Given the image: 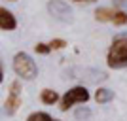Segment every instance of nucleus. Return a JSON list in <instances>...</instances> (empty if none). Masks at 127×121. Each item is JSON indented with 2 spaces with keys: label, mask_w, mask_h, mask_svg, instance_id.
<instances>
[{
  "label": "nucleus",
  "mask_w": 127,
  "mask_h": 121,
  "mask_svg": "<svg viewBox=\"0 0 127 121\" xmlns=\"http://www.w3.org/2000/svg\"><path fill=\"white\" fill-rule=\"evenodd\" d=\"M106 63L110 68H125L127 66V38L120 36L112 42L108 55H106Z\"/></svg>",
  "instance_id": "obj_1"
},
{
  "label": "nucleus",
  "mask_w": 127,
  "mask_h": 121,
  "mask_svg": "<svg viewBox=\"0 0 127 121\" xmlns=\"http://www.w3.org/2000/svg\"><path fill=\"white\" fill-rule=\"evenodd\" d=\"M13 70L23 79H34L38 76V66L34 63V59L25 51H19L13 57Z\"/></svg>",
  "instance_id": "obj_2"
},
{
  "label": "nucleus",
  "mask_w": 127,
  "mask_h": 121,
  "mask_svg": "<svg viewBox=\"0 0 127 121\" xmlns=\"http://www.w3.org/2000/svg\"><path fill=\"white\" fill-rule=\"evenodd\" d=\"M87 100H89V91L85 89V87H82V85H78V87H72L70 91H66V93L61 97V106H59V108L63 112H66L74 104H84Z\"/></svg>",
  "instance_id": "obj_3"
},
{
  "label": "nucleus",
  "mask_w": 127,
  "mask_h": 121,
  "mask_svg": "<svg viewBox=\"0 0 127 121\" xmlns=\"http://www.w3.org/2000/svg\"><path fill=\"white\" fill-rule=\"evenodd\" d=\"M19 106H21V85L19 81H13L10 87V93H8V98L4 102V110L8 116H13Z\"/></svg>",
  "instance_id": "obj_4"
},
{
  "label": "nucleus",
  "mask_w": 127,
  "mask_h": 121,
  "mask_svg": "<svg viewBox=\"0 0 127 121\" xmlns=\"http://www.w3.org/2000/svg\"><path fill=\"white\" fill-rule=\"evenodd\" d=\"M48 11L55 19H61V21H70L72 19V10L68 8V4H64L63 0H49Z\"/></svg>",
  "instance_id": "obj_5"
},
{
  "label": "nucleus",
  "mask_w": 127,
  "mask_h": 121,
  "mask_svg": "<svg viewBox=\"0 0 127 121\" xmlns=\"http://www.w3.org/2000/svg\"><path fill=\"white\" fill-rule=\"evenodd\" d=\"M15 26H17V21L13 17V13L8 11L6 8H0V28L8 32V30H13Z\"/></svg>",
  "instance_id": "obj_6"
},
{
  "label": "nucleus",
  "mask_w": 127,
  "mask_h": 121,
  "mask_svg": "<svg viewBox=\"0 0 127 121\" xmlns=\"http://www.w3.org/2000/svg\"><path fill=\"white\" fill-rule=\"evenodd\" d=\"M114 15H116V11L110 10V8H99L95 11V19L97 21H114Z\"/></svg>",
  "instance_id": "obj_7"
},
{
  "label": "nucleus",
  "mask_w": 127,
  "mask_h": 121,
  "mask_svg": "<svg viewBox=\"0 0 127 121\" xmlns=\"http://www.w3.org/2000/svg\"><path fill=\"white\" fill-rule=\"evenodd\" d=\"M40 98H42L44 104H55L59 100V95H57V91H53V89H44Z\"/></svg>",
  "instance_id": "obj_8"
},
{
  "label": "nucleus",
  "mask_w": 127,
  "mask_h": 121,
  "mask_svg": "<svg viewBox=\"0 0 127 121\" xmlns=\"http://www.w3.org/2000/svg\"><path fill=\"white\" fill-rule=\"evenodd\" d=\"M112 98H114V93H112L110 89H99L95 93V100L99 104H106V102H110Z\"/></svg>",
  "instance_id": "obj_9"
},
{
  "label": "nucleus",
  "mask_w": 127,
  "mask_h": 121,
  "mask_svg": "<svg viewBox=\"0 0 127 121\" xmlns=\"http://www.w3.org/2000/svg\"><path fill=\"white\" fill-rule=\"evenodd\" d=\"M27 121H53V119L46 112H34V114H31V116L27 117Z\"/></svg>",
  "instance_id": "obj_10"
},
{
  "label": "nucleus",
  "mask_w": 127,
  "mask_h": 121,
  "mask_svg": "<svg viewBox=\"0 0 127 121\" xmlns=\"http://www.w3.org/2000/svg\"><path fill=\"white\" fill-rule=\"evenodd\" d=\"M114 25L116 26H123V25H127V13L125 11H116V15H114Z\"/></svg>",
  "instance_id": "obj_11"
},
{
  "label": "nucleus",
  "mask_w": 127,
  "mask_h": 121,
  "mask_svg": "<svg viewBox=\"0 0 127 121\" xmlns=\"http://www.w3.org/2000/svg\"><path fill=\"white\" fill-rule=\"evenodd\" d=\"M64 46H68V44L64 42V40H61V38H53L51 42H49V48L51 49H63Z\"/></svg>",
  "instance_id": "obj_12"
},
{
  "label": "nucleus",
  "mask_w": 127,
  "mask_h": 121,
  "mask_svg": "<svg viewBox=\"0 0 127 121\" xmlns=\"http://www.w3.org/2000/svg\"><path fill=\"white\" fill-rule=\"evenodd\" d=\"M34 49H36V53H40V55H48L49 51H51V48H49V44H36L34 46Z\"/></svg>",
  "instance_id": "obj_13"
},
{
  "label": "nucleus",
  "mask_w": 127,
  "mask_h": 121,
  "mask_svg": "<svg viewBox=\"0 0 127 121\" xmlns=\"http://www.w3.org/2000/svg\"><path fill=\"white\" fill-rule=\"evenodd\" d=\"M74 2H95V0H74Z\"/></svg>",
  "instance_id": "obj_14"
},
{
  "label": "nucleus",
  "mask_w": 127,
  "mask_h": 121,
  "mask_svg": "<svg viewBox=\"0 0 127 121\" xmlns=\"http://www.w3.org/2000/svg\"><path fill=\"white\" fill-rule=\"evenodd\" d=\"M53 121H59V119H53Z\"/></svg>",
  "instance_id": "obj_15"
}]
</instances>
